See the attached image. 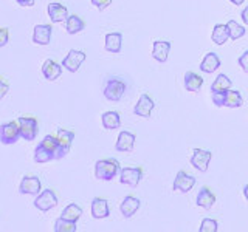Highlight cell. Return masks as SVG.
I'll list each match as a JSON object with an SVG mask.
<instances>
[{
	"label": "cell",
	"instance_id": "7a4b0ae2",
	"mask_svg": "<svg viewBox=\"0 0 248 232\" xmlns=\"http://www.w3.org/2000/svg\"><path fill=\"white\" fill-rule=\"evenodd\" d=\"M120 162L116 160H99L95 164V176L98 180L110 181L120 172Z\"/></svg>",
	"mask_w": 248,
	"mask_h": 232
},
{
	"label": "cell",
	"instance_id": "d6986e66",
	"mask_svg": "<svg viewBox=\"0 0 248 232\" xmlns=\"http://www.w3.org/2000/svg\"><path fill=\"white\" fill-rule=\"evenodd\" d=\"M42 74L45 76V79L48 81H56L58 77L62 74V65H59L56 60L48 59L44 62L42 65Z\"/></svg>",
	"mask_w": 248,
	"mask_h": 232
},
{
	"label": "cell",
	"instance_id": "f1b7e54d",
	"mask_svg": "<svg viewBox=\"0 0 248 232\" xmlns=\"http://www.w3.org/2000/svg\"><path fill=\"white\" fill-rule=\"evenodd\" d=\"M56 135L59 138L62 150H64L65 153H68L70 147H72V141L75 139V133H73V131H70V130H65V129H58Z\"/></svg>",
	"mask_w": 248,
	"mask_h": 232
},
{
	"label": "cell",
	"instance_id": "e575fe53",
	"mask_svg": "<svg viewBox=\"0 0 248 232\" xmlns=\"http://www.w3.org/2000/svg\"><path fill=\"white\" fill-rule=\"evenodd\" d=\"M237 62H239V67L242 68L245 73H248V50L240 54V58H239Z\"/></svg>",
	"mask_w": 248,
	"mask_h": 232
},
{
	"label": "cell",
	"instance_id": "b9f144b4",
	"mask_svg": "<svg viewBox=\"0 0 248 232\" xmlns=\"http://www.w3.org/2000/svg\"><path fill=\"white\" fill-rule=\"evenodd\" d=\"M244 197H245V200L248 201V184L244 188Z\"/></svg>",
	"mask_w": 248,
	"mask_h": 232
},
{
	"label": "cell",
	"instance_id": "cb8c5ba5",
	"mask_svg": "<svg viewBox=\"0 0 248 232\" xmlns=\"http://www.w3.org/2000/svg\"><path fill=\"white\" fill-rule=\"evenodd\" d=\"M202 85H203V77L199 76L197 73L188 72L185 74V88L188 91L196 93L202 88Z\"/></svg>",
	"mask_w": 248,
	"mask_h": 232
},
{
	"label": "cell",
	"instance_id": "52a82bcc",
	"mask_svg": "<svg viewBox=\"0 0 248 232\" xmlns=\"http://www.w3.org/2000/svg\"><path fill=\"white\" fill-rule=\"evenodd\" d=\"M120 181L121 184H127L130 188H137L143 178L141 167H124L120 170Z\"/></svg>",
	"mask_w": 248,
	"mask_h": 232
},
{
	"label": "cell",
	"instance_id": "d6a6232c",
	"mask_svg": "<svg viewBox=\"0 0 248 232\" xmlns=\"http://www.w3.org/2000/svg\"><path fill=\"white\" fill-rule=\"evenodd\" d=\"M227 25H228V29H230V39H232V41H237V39L244 37L245 33H247V29L240 25V23H237L236 20H230Z\"/></svg>",
	"mask_w": 248,
	"mask_h": 232
},
{
	"label": "cell",
	"instance_id": "603a6c76",
	"mask_svg": "<svg viewBox=\"0 0 248 232\" xmlns=\"http://www.w3.org/2000/svg\"><path fill=\"white\" fill-rule=\"evenodd\" d=\"M123 46V34L121 33H108L106 36V42H104V48L108 53H120Z\"/></svg>",
	"mask_w": 248,
	"mask_h": 232
},
{
	"label": "cell",
	"instance_id": "e0dca14e",
	"mask_svg": "<svg viewBox=\"0 0 248 232\" xmlns=\"http://www.w3.org/2000/svg\"><path fill=\"white\" fill-rule=\"evenodd\" d=\"M140 200L137 197H132V195H127L121 201V206H120V211L123 214L124 218H130L132 215H134L138 209H140Z\"/></svg>",
	"mask_w": 248,
	"mask_h": 232
},
{
	"label": "cell",
	"instance_id": "1f68e13d",
	"mask_svg": "<svg viewBox=\"0 0 248 232\" xmlns=\"http://www.w3.org/2000/svg\"><path fill=\"white\" fill-rule=\"evenodd\" d=\"M231 88V79L227 76V74H219L214 79L213 85H211V91L216 93V91H222V90H228Z\"/></svg>",
	"mask_w": 248,
	"mask_h": 232
},
{
	"label": "cell",
	"instance_id": "5bb4252c",
	"mask_svg": "<svg viewBox=\"0 0 248 232\" xmlns=\"http://www.w3.org/2000/svg\"><path fill=\"white\" fill-rule=\"evenodd\" d=\"M51 25H36L33 33V42L36 45H48L51 41Z\"/></svg>",
	"mask_w": 248,
	"mask_h": 232
},
{
	"label": "cell",
	"instance_id": "4316f807",
	"mask_svg": "<svg viewBox=\"0 0 248 232\" xmlns=\"http://www.w3.org/2000/svg\"><path fill=\"white\" fill-rule=\"evenodd\" d=\"M85 28V22L79 17V15H68V19L65 20V29L68 34H78Z\"/></svg>",
	"mask_w": 248,
	"mask_h": 232
},
{
	"label": "cell",
	"instance_id": "5b68a950",
	"mask_svg": "<svg viewBox=\"0 0 248 232\" xmlns=\"http://www.w3.org/2000/svg\"><path fill=\"white\" fill-rule=\"evenodd\" d=\"M22 138L20 135V126L17 121H11L6 122L0 127V139H2L3 144H14L17 143V139Z\"/></svg>",
	"mask_w": 248,
	"mask_h": 232
},
{
	"label": "cell",
	"instance_id": "3957f363",
	"mask_svg": "<svg viewBox=\"0 0 248 232\" xmlns=\"http://www.w3.org/2000/svg\"><path fill=\"white\" fill-rule=\"evenodd\" d=\"M127 85L121 77H108L104 82L103 95L107 101H120L126 93Z\"/></svg>",
	"mask_w": 248,
	"mask_h": 232
},
{
	"label": "cell",
	"instance_id": "ac0fdd59",
	"mask_svg": "<svg viewBox=\"0 0 248 232\" xmlns=\"http://www.w3.org/2000/svg\"><path fill=\"white\" fill-rule=\"evenodd\" d=\"M110 211H108V203L104 198H93L92 201V217L93 218H107Z\"/></svg>",
	"mask_w": 248,
	"mask_h": 232
},
{
	"label": "cell",
	"instance_id": "d4e9b609",
	"mask_svg": "<svg viewBox=\"0 0 248 232\" xmlns=\"http://www.w3.org/2000/svg\"><path fill=\"white\" fill-rule=\"evenodd\" d=\"M53 160H56V157H54V152L50 150L45 144L41 143L36 147V150H34V161L36 162H39V164H44V162H50Z\"/></svg>",
	"mask_w": 248,
	"mask_h": 232
},
{
	"label": "cell",
	"instance_id": "60d3db41",
	"mask_svg": "<svg viewBox=\"0 0 248 232\" xmlns=\"http://www.w3.org/2000/svg\"><path fill=\"white\" fill-rule=\"evenodd\" d=\"M230 2H231V3H234V5H242V3L245 2V0H230Z\"/></svg>",
	"mask_w": 248,
	"mask_h": 232
},
{
	"label": "cell",
	"instance_id": "f546056e",
	"mask_svg": "<svg viewBox=\"0 0 248 232\" xmlns=\"http://www.w3.org/2000/svg\"><path fill=\"white\" fill-rule=\"evenodd\" d=\"M76 221L67 220L64 217H59L54 221V232H76Z\"/></svg>",
	"mask_w": 248,
	"mask_h": 232
},
{
	"label": "cell",
	"instance_id": "83f0119b",
	"mask_svg": "<svg viewBox=\"0 0 248 232\" xmlns=\"http://www.w3.org/2000/svg\"><path fill=\"white\" fill-rule=\"evenodd\" d=\"M101 121H103V126L106 130H115L121 126V118L118 112H106L101 116Z\"/></svg>",
	"mask_w": 248,
	"mask_h": 232
},
{
	"label": "cell",
	"instance_id": "4dcf8cb0",
	"mask_svg": "<svg viewBox=\"0 0 248 232\" xmlns=\"http://www.w3.org/2000/svg\"><path fill=\"white\" fill-rule=\"evenodd\" d=\"M64 218H67V220H72V221H78L81 218V215H82V209L78 206V204H75V203H72V204H68L64 211H62V214H61Z\"/></svg>",
	"mask_w": 248,
	"mask_h": 232
},
{
	"label": "cell",
	"instance_id": "8d00e7d4",
	"mask_svg": "<svg viewBox=\"0 0 248 232\" xmlns=\"http://www.w3.org/2000/svg\"><path fill=\"white\" fill-rule=\"evenodd\" d=\"M8 37H10V34H8V28H2L0 29V46H5L8 44Z\"/></svg>",
	"mask_w": 248,
	"mask_h": 232
},
{
	"label": "cell",
	"instance_id": "8992f818",
	"mask_svg": "<svg viewBox=\"0 0 248 232\" xmlns=\"http://www.w3.org/2000/svg\"><path fill=\"white\" fill-rule=\"evenodd\" d=\"M87 58V54L84 51H79V50H70L68 54L65 56V59L62 60V67L65 70H68L70 73H76L79 67L82 65V62Z\"/></svg>",
	"mask_w": 248,
	"mask_h": 232
},
{
	"label": "cell",
	"instance_id": "ab89813d",
	"mask_svg": "<svg viewBox=\"0 0 248 232\" xmlns=\"http://www.w3.org/2000/svg\"><path fill=\"white\" fill-rule=\"evenodd\" d=\"M20 6H33L34 5V0H16Z\"/></svg>",
	"mask_w": 248,
	"mask_h": 232
},
{
	"label": "cell",
	"instance_id": "9c48e42d",
	"mask_svg": "<svg viewBox=\"0 0 248 232\" xmlns=\"http://www.w3.org/2000/svg\"><path fill=\"white\" fill-rule=\"evenodd\" d=\"M213 158V153L209 150H203V149H194L192 157H191V164L196 167L199 172H206L209 161Z\"/></svg>",
	"mask_w": 248,
	"mask_h": 232
},
{
	"label": "cell",
	"instance_id": "30bf717a",
	"mask_svg": "<svg viewBox=\"0 0 248 232\" xmlns=\"http://www.w3.org/2000/svg\"><path fill=\"white\" fill-rule=\"evenodd\" d=\"M19 192L22 195H37L41 192V180L36 175H27L22 178Z\"/></svg>",
	"mask_w": 248,
	"mask_h": 232
},
{
	"label": "cell",
	"instance_id": "6da1fadb",
	"mask_svg": "<svg viewBox=\"0 0 248 232\" xmlns=\"http://www.w3.org/2000/svg\"><path fill=\"white\" fill-rule=\"evenodd\" d=\"M213 102L217 107H228V108H237L244 104L242 95L237 90H222V91H216L213 93Z\"/></svg>",
	"mask_w": 248,
	"mask_h": 232
},
{
	"label": "cell",
	"instance_id": "277c9868",
	"mask_svg": "<svg viewBox=\"0 0 248 232\" xmlns=\"http://www.w3.org/2000/svg\"><path fill=\"white\" fill-rule=\"evenodd\" d=\"M17 122L20 126V135L25 141H33V139H36L39 133L36 118H33V116H20Z\"/></svg>",
	"mask_w": 248,
	"mask_h": 232
},
{
	"label": "cell",
	"instance_id": "8fae6325",
	"mask_svg": "<svg viewBox=\"0 0 248 232\" xmlns=\"http://www.w3.org/2000/svg\"><path fill=\"white\" fill-rule=\"evenodd\" d=\"M194 184H196V178L189 174H186L185 170H178L174 184H172V189L182 193H186L194 188Z\"/></svg>",
	"mask_w": 248,
	"mask_h": 232
},
{
	"label": "cell",
	"instance_id": "7c38bea8",
	"mask_svg": "<svg viewBox=\"0 0 248 232\" xmlns=\"http://www.w3.org/2000/svg\"><path fill=\"white\" fill-rule=\"evenodd\" d=\"M154 107H155L154 99L149 95H146V93H144V95L140 96L137 105L134 107V113L137 116H141V118H149L152 110H154Z\"/></svg>",
	"mask_w": 248,
	"mask_h": 232
},
{
	"label": "cell",
	"instance_id": "4fadbf2b",
	"mask_svg": "<svg viewBox=\"0 0 248 232\" xmlns=\"http://www.w3.org/2000/svg\"><path fill=\"white\" fill-rule=\"evenodd\" d=\"M135 145V135L130 133V131H121L118 135V139H116L115 149L118 152H132Z\"/></svg>",
	"mask_w": 248,
	"mask_h": 232
},
{
	"label": "cell",
	"instance_id": "9a60e30c",
	"mask_svg": "<svg viewBox=\"0 0 248 232\" xmlns=\"http://www.w3.org/2000/svg\"><path fill=\"white\" fill-rule=\"evenodd\" d=\"M50 15V20L53 23H61V22H65L68 19V10L67 6L61 5V3H50L48 8H46Z\"/></svg>",
	"mask_w": 248,
	"mask_h": 232
},
{
	"label": "cell",
	"instance_id": "836d02e7",
	"mask_svg": "<svg viewBox=\"0 0 248 232\" xmlns=\"http://www.w3.org/2000/svg\"><path fill=\"white\" fill-rule=\"evenodd\" d=\"M217 221L211 218H203L200 224V232H217Z\"/></svg>",
	"mask_w": 248,
	"mask_h": 232
},
{
	"label": "cell",
	"instance_id": "f35d334b",
	"mask_svg": "<svg viewBox=\"0 0 248 232\" xmlns=\"http://www.w3.org/2000/svg\"><path fill=\"white\" fill-rule=\"evenodd\" d=\"M240 17H242V22L245 23V25H248V6H245L242 13H240Z\"/></svg>",
	"mask_w": 248,
	"mask_h": 232
},
{
	"label": "cell",
	"instance_id": "7402d4cb",
	"mask_svg": "<svg viewBox=\"0 0 248 232\" xmlns=\"http://www.w3.org/2000/svg\"><path fill=\"white\" fill-rule=\"evenodd\" d=\"M41 143L45 144L50 150L54 152V157H56V160H62V158L67 157V153L62 150V147H61L58 135H46Z\"/></svg>",
	"mask_w": 248,
	"mask_h": 232
},
{
	"label": "cell",
	"instance_id": "ba28073f",
	"mask_svg": "<svg viewBox=\"0 0 248 232\" xmlns=\"http://www.w3.org/2000/svg\"><path fill=\"white\" fill-rule=\"evenodd\" d=\"M56 204H58V197H56V193H54V190L51 189L41 192L34 201L36 209H39V211H42V212H46V211H50V209L56 207Z\"/></svg>",
	"mask_w": 248,
	"mask_h": 232
},
{
	"label": "cell",
	"instance_id": "d590c367",
	"mask_svg": "<svg viewBox=\"0 0 248 232\" xmlns=\"http://www.w3.org/2000/svg\"><path fill=\"white\" fill-rule=\"evenodd\" d=\"M92 5H95L99 11H103L108 5H112V0H92Z\"/></svg>",
	"mask_w": 248,
	"mask_h": 232
},
{
	"label": "cell",
	"instance_id": "74e56055",
	"mask_svg": "<svg viewBox=\"0 0 248 232\" xmlns=\"http://www.w3.org/2000/svg\"><path fill=\"white\" fill-rule=\"evenodd\" d=\"M8 82H6V79L5 77H2V79H0V98H3L6 93H8Z\"/></svg>",
	"mask_w": 248,
	"mask_h": 232
},
{
	"label": "cell",
	"instance_id": "484cf974",
	"mask_svg": "<svg viewBox=\"0 0 248 232\" xmlns=\"http://www.w3.org/2000/svg\"><path fill=\"white\" fill-rule=\"evenodd\" d=\"M213 42L217 45H223L225 42L230 39V29L228 25H223V23H217L213 29V34H211Z\"/></svg>",
	"mask_w": 248,
	"mask_h": 232
},
{
	"label": "cell",
	"instance_id": "2e32d148",
	"mask_svg": "<svg viewBox=\"0 0 248 232\" xmlns=\"http://www.w3.org/2000/svg\"><path fill=\"white\" fill-rule=\"evenodd\" d=\"M170 51V42L168 41H155L152 46V58L158 62H166Z\"/></svg>",
	"mask_w": 248,
	"mask_h": 232
},
{
	"label": "cell",
	"instance_id": "ffe728a7",
	"mask_svg": "<svg viewBox=\"0 0 248 232\" xmlns=\"http://www.w3.org/2000/svg\"><path fill=\"white\" fill-rule=\"evenodd\" d=\"M216 203V195L211 192V189L208 186H203L200 190H199V195H197V206L199 207H203V209H211Z\"/></svg>",
	"mask_w": 248,
	"mask_h": 232
},
{
	"label": "cell",
	"instance_id": "44dd1931",
	"mask_svg": "<svg viewBox=\"0 0 248 232\" xmlns=\"http://www.w3.org/2000/svg\"><path fill=\"white\" fill-rule=\"evenodd\" d=\"M219 67H220V59L213 51L211 53H206L203 60H202V64H200V70H202V72H203V73H209V74L214 73Z\"/></svg>",
	"mask_w": 248,
	"mask_h": 232
}]
</instances>
